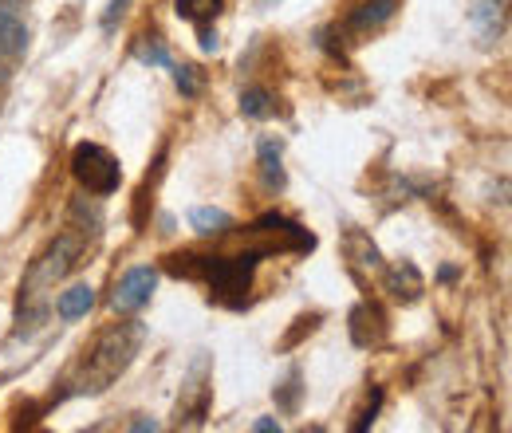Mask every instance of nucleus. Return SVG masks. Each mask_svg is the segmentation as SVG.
Wrapping results in <instances>:
<instances>
[{
    "label": "nucleus",
    "mask_w": 512,
    "mask_h": 433,
    "mask_svg": "<svg viewBox=\"0 0 512 433\" xmlns=\"http://www.w3.org/2000/svg\"><path fill=\"white\" fill-rule=\"evenodd\" d=\"M142 60H150V63H166V52H162V48H146V52H142Z\"/></svg>",
    "instance_id": "9"
},
{
    "label": "nucleus",
    "mask_w": 512,
    "mask_h": 433,
    "mask_svg": "<svg viewBox=\"0 0 512 433\" xmlns=\"http://www.w3.org/2000/svg\"><path fill=\"white\" fill-rule=\"evenodd\" d=\"M154 288H158V272L154 268H130L127 276H123V284H119V292H115V308L123 311L146 308L150 296H154Z\"/></svg>",
    "instance_id": "3"
},
{
    "label": "nucleus",
    "mask_w": 512,
    "mask_h": 433,
    "mask_svg": "<svg viewBox=\"0 0 512 433\" xmlns=\"http://www.w3.org/2000/svg\"><path fill=\"white\" fill-rule=\"evenodd\" d=\"M71 170H75V178L83 186L91 189V193H99V197L103 193H115L119 182H123V170H119L115 154L107 146H99V142H83L75 150V158H71Z\"/></svg>",
    "instance_id": "2"
},
{
    "label": "nucleus",
    "mask_w": 512,
    "mask_h": 433,
    "mask_svg": "<svg viewBox=\"0 0 512 433\" xmlns=\"http://www.w3.org/2000/svg\"><path fill=\"white\" fill-rule=\"evenodd\" d=\"M233 221H229V213L225 209H193L190 213V229L193 233H201V237H213V233H225Z\"/></svg>",
    "instance_id": "6"
},
{
    "label": "nucleus",
    "mask_w": 512,
    "mask_h": 433,
    "mask_svg": "<svg viewBox=\"0 0 512 433\" xmlns=\"http://www.w3.org/2000/svg\"><path fill=\"white\" fill-rule=\"evenodd\" d=\"M24 48H28V28H24L12 12L0 8V52L16 56V52H24Z\"/></svg>",
    "instance_id": "5"
},
{
    "label": "nucleus",
    "mask_w": 512,
    "mask_h": 433,
    "mask_svg": "<svg viewBox=\"0 0 512 433\" xmlns=\"http://www.w3.org/2000/svg\"><path fill=\"white\" fill-rule=\"evenodd\" d=\"M256 430H260V433H268V430H280V422H272V418H260V422H256Z\"/></svg>",
    "instance_id": "10"
},
{
    "label": "nucleus",
    "mask_w": 512,
    "mask_h": 433,
    "mask_svg": "<svg viewBox=\"0 0 512 433\" xmlns=\"http://www.w3.org/2000/svg\"><path fill=\"white\" fill-rule=\"evenodd\" d=\"M0 4H12V0H0Z\"/></svg>",
    "instance_id": "11"
},
{
    "label": "nucleus",
    "mask_w": 512,
    "mask_h": 433,
    "mask_svg": "<svg viewBox=\"0 0 512 433\" xmlns=\"http://www.w3.org/2000/svg\"><path fill=\"white\" fill-rule=\"evenodd\" d=\"M91 304H95L91 284H75V288H67L64 296H60L56 311H60V319H79V315H87V311H91Z\"/></svg>",
    "instance_id": "4"
},
{
    "label": "nucleus",
    "mask_w": 512,
    "mask_h": 433,
    "mask_svg": "<svg viewBox=\"0 0 512 433\" xmlns=\"http://www.w3.org/2000/svg\"><path fill=\"white\" fill-rule=\"evenodd\" d=\"M241 111H245L249 119L268 115V95H264V91H245V95H241Z\"/></svg>",
    "instance_id": "7"
},
{
    "label": "nucleus",
    "mask_w": 512,
    "mask_h": 433,
    "mask_svg": "<svg viewBox=\"0 0 512 433\" xmlns=\"http://www.w3.org/2000/svg\"><path fill=\"white\" fill-rule=\"evenodd\" d=\"M138 343H142V327L138 323H123V327H115L111 335H103V343L91 351V359H87V382L91 386H83V390H103L115 374L123 371L130 363V355L138 351Z\"/></svg>",
    "instance_id": "1"
},
{
    "label": "nucleus",
    "mask_w": 512,
    "mask_h": 433,
    "mask_svg": "<svg viewBox=\"0 0 512 433\" xmlns=\"http://www.w3.org/2000/svg\"><path fill=\"white\" fill-rule=\"evenodd\" d=\"M174 79H178V87H182L186 95H197V75H193V67H182Z\"/></svg>",
    "instance_id": "8"
}]
</instances>
